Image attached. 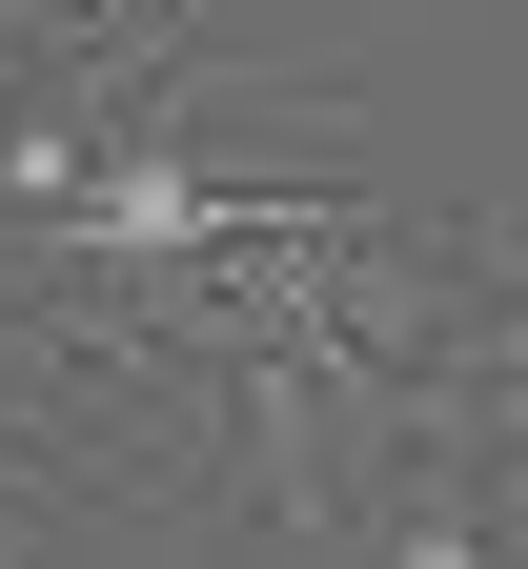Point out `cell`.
Returning <instances> with one entry per match:
<instances>
[{"mask_svg":"<svg viewBox=\"0 0 528 569\" xmlns=\"http://www.w3.org/2000/svg\"><path fill=\"white\" fill-rule=\"evenodd\" d=\"M82 529H142V509H122L82 448H41V427L0 407V549H82Z\"/></svg>","mask_w":528,"mask_h":569,"instance_id":"6da1fadb","label":"cell"}]
</instances>
